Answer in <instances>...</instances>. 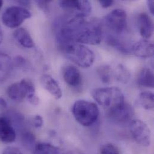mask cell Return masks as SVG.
Listing matches in <instances>:
<instances>
[{
  "label": "cell",
  "mask_w": 154,
  "mask_h": 154,
  "mask_svg": "<svg viewBox=\"0 0 154 154\" xmlns=\"http://www.w3.org/2000/svg\"><path fill=\"white\" fill-rule=\"evenodd\" d=\"M102 39V29L100 23L95 20L82 19L75 28V42L91 45H98Z\"/></svg>",
  "instance_id": "6da1fadb"
},
{
  "label": "cell",
  "mask_w": 154,
  "mask_h": 154,
  "mask_svg": "<svg viewBox=\"0 0 154 154\" xmlns=\"http://www.w3.org/2000/svg\"><path fill=\"white\" fill-rule=\"evenodd\" d=\"M72 113L77 122L84 127H89L94 124L99 116L97 105L85 100H79L73 104Z\"/></svg>",
  "instance_id": "7a4b0ae2"
},
{
  "label": "cell",
  "mask_w": 154,
  "mask_h": 154,
  "mask_svg": "<svg viewBox=\"0 0 154 154\" xmlns=\"http://www.w3.org/2000/svg\"><path fill=\"white\" fill-rule=\"evenodd\" d=\"M66 56L72 62L82 68H89L95 60L94 53L87 46L73 43L61 49Z\"/></svg>",
  "instance_id": "3957f363"
},
{
  "label": "cell",
  "mask_w": 154,
  "mask_h": 154,
  "mask_svg": "<svg viewBox=\"0 0 154 154\" xmlns=\"http://www.w3.org/2000/svg\"><path fill=\"white\" fill-rule=\"evenodd\" d=\"M91 94L94 100L107 110L125 102L122 92L116 87L96 88Z\"/></svg>",
  "instance_id": "277c9868"
},
{
  "label": "cell",
  "mask_w": 154,
  "mask_h": 154,
  "mask_svg": "<svg viewBox=\"0 0 154 154\" xmlns=\"http://www.w3.org/2000/svg\"><path fill=\"white\" fill-rule=\"evenodd\" d=\"M31 13L22 6H11L6 8L2 15L3 24L10 28L19 27L26 19H29Z\"/></svg>",
  "instance_id": "5b68a950"
},
{
  "label": "cell",
  "mask_w": 154,
  "mask_h": 154,
  "mask_svg": "<svg viewBox=\"0 0 154 154\" xmlns=\"http://www.w3.org/2000/svg\"><path fill=\"white\" fill-rule=\"evenodd\" d=\"M34 93H35L34 84L28 79H23L19 82L11 84L7 89L8 97L16 102H22L28 96Z\"/></svg>",
  "instance_id": "8992f818"
},
{
  "label": "cell",
  "mask_w": 154,
  "mask_h": 154,
  "mask_svg": "<svg viewBox=\"0 0 154 154\" xmlns=\"http://www.w3.org/2000/svg\"><path fill=\"white\" fill-rule=\"evenodd\" d=\"M130 132L134 141L142 146L148 147L151 143V132L148 125L139 119H134L130 123Z\"/></svg>",
  "instance_id": "52a82bcc"
},
{
  "label": "cell",
  "mask_w": 154,
  "mask_h": 154,
  "mask_svg": "<svg viewBox=\"0 0 154 154\" xmlns=\"http://www.w3.org/2000/svg\"><path fill=\"white\" fill-rule=\"evenodd\" d=\"M104 22L112 32L121 34L127 26V13L123 9H115L105 16Z\"/></svg>",
  "instance_id": "ba28073f"
},
{
  "label": "cell",
  "mask_w": 154,
  "mask_h": 154,
  "mask_svg": "<svg viewBox=\"0 0 154 154\" xmlns=\"http://www.w3.org/2000/svg\"><path fill=\"white\" fill-rule=\"evenodd\" d=\"M107 111V115L110 120L118 125H124L128 123L134 114L131 106L125 102Z\"/></svg>",
  "instance_id": "9c48e42d"
},
{
  "label": "cell",
  "mask_w": 154,
  "mask_h": 154,
  "mask_svg": "<svg viewBox=\"0 0 154 154\" xmlns=\"http://www.w3.org/2000/svg\"><path fill=\"white\" fill-rule=\"evenodd\" d=\"M59 4L60 7L64 9L77 11V14H81L85 16H86V15L91 11L92 9L90 2L85 0H64L60 1Z\"/></svg>",
  "instance_id": "30bf717a"
},
{
  "label": "cell",
  "mask_w": 154,
  "mask_h": 154,
  "mask_svg": "<svg viewBox=\"0 0 154 154\" xmlns=\"http://www.w3.org/2000/svg\"><path fill=\"white\" fill-rule=\"evenodd\" d=\"M134 55L141 58L152 57L154 54V44L148 40H142L134 43L132 48Z\"/></svg>",
  "instance_id": "8fae6325"
},
{
  "label": "cell",
  "mask_w": 154,
  "mask_h": 154,
  "mask_svg": "<svg viewBox=\"0 0 154 154\" xmlns=\"http://www.w3.org/2000/svg\"><path fill=\"white\" fill-rule=\"evenodd\" d=\"M16 138V131L10 121L4 117H0V141L10 143L14 142Z\"/></svg>",
  "instance_id": "7c38bea8"
},
{
  "label": "cell",
  "mask_w": 154,
  "mask_h": 154,
  "mask_svg": "<svg viewBox=\"0 0 154 154\" xmlns=\"http://www.w3.org/2000/svg\"><path fill=\"white\" fill-rule=\"evenodd\" d=\"M137 25L140 35L145 39L150 38L154 32V25L149 16L145 13H140L137 19Z\"/></svg>",
  "instance_id": "4fadbf2b"
},
{
  "label": "cell",
  "mask_w": 154,
  "mask_h": 154,
  "mask_svg": "<svg viewBox=\"0 0 154 154\" xmlns=\"http://www.w3.org/2000/svg\"><path fill=\"white\" fill-rule=\"evenodd\" d=\"M40 81L43 88L54 96L55 98L59 100L62 97V90L58 83L54 78L49 75H44L41 77Z\"/></svg>",
  "instance_id": "5bb4252c"
},
{
  "label": "cell",
  "mask_w": 154,
  "mask_h": 154,
  "mask_svg": "<svg viewBox=\"0 0 154 154\" xmlns=\"http://www.w3.org/2000/svg\"><path fill=\"white\" fill-rule=\"evenodd\" d=\"M63 76L65 82L70 86H79L82 81V78L79 70L73 66H67L64 68Z\"/></svg>",
  "instance_id": "9a60e30c"
},
{
  "label": "cell",
  "mask_w": 154,
  "mask_h": 154,
  "mask_svg": "<svg viewBox=\"0 0 154 154\" xmlns=\"http://www.w3.org/2000/svg\"><path fill=\"white\" fill-rule=\"evenodd\" d=\"M14 37L17 42L25 48H32L34 47V42L29 32L23 28L16 29L13 33Z\"/></svg>",
  "instance_id": "2e32d148"
},
{
  "label": "cell",
  "mask_w": 154,
  "mask_h": 154,
  "mask_svg": "<svg viewBox=\"0 0 154 154\" xmlns=\"http://www.w3.org/2000/svg\"><path fill=\"white\" fill-rule=\"evenodd\" d=\"M13 65L11 58L7 54L0 52V83H2L8 77Z\"/></svg>",
  "instance_id": "e0dca14e"
},
{
  "label": "cell",
  "mask_w": 154,
  "mask_h": 154,
  "mask_svg": "<svg viewBox=\"0 0 154 154\" xmlns=\"http://www.w3.org/2000/svg\"><path fill=\"white\" fill-rule=\"evenodd\" d=\"M139 85L146 87L154 88V73L153 72L148 68H143L139 73L137 80Z\"/></svg>",
  "instance_id": "ac0fdd59"
},
{
  "label": "cell",
  "mask_w": 154,
  "mask_h": 154,
  "mask_svg": "<svg viewBox=\"0 0 154 154\" xmlns=\"http://www.w3.org/2000/svg\"><path fill=\"white\" fill-rule=\"evenodd\" d=\"M33 154H60V152L57 146L50 143L40 142L34 146Z\"/></svg>",
  "instance_id": "d6986e66"
},
{
  "label": "cell",
  "mask_w": 154,
  "mask_h": 154,
  "mask_svg": "<svg viewBox=\"0 0 154 154\" xmlns=\"http://www.w3.org/2000/svg\"><path fill=\"white\" fill-rule=\"evenodd\" d=\"M113 74L116 80L122 84L128 83L131 75L129 70L122 64H118L115 69Z\"/></svg>",
  "instance_id": "ffe728a7"
},
{
  "label": "cell",
  "mask_w": 154,
  "mask_h": 154,
  "mask_svg": "<svg viewBox=\"0 0 154 154\" xmlns=\"http://www.w3.org/2000/svg\"><path fill=\"white\" fill-rule=\"evenodd\" d=\"M154 94L151 92H143L139 94L138 97L139 104L146 110L154 109Z\"/></svg>",
  "instance_id": "44dd1931"
},
{
  "label": "cell",
  "mask_w": 154,
  "mask_h": 154,
  "mask_svg": "<svg viewBox=\"0 0 154 154\" xmlns=\"http://www.w3.org/2000/svg\"><path fill=\"white\" fill-rule=\"evenodd\" d=\"M97 73L101 82L104 83H109L111 81L112 70L109 65H102L97 69Z\"/></svg>",
  "instance_id": "7402d4cb"
},
{
  "label": "cell",
  "mask_w": 154,
  "mask_h": 154,
  "mask_svg": "<svg viewBox=\"0 0 154 154\" xmlns=\"http://www.w3.org/2000/svg\"><path fill=\"white\" fill-rule=\"evenodd\" d=\"M100 154H120L119 149L112 143L103 145L100 148Z\"/></svg>",
  "instance_id": "603a6c76"
},
{
  "label": "cell",
  "mask_w": 154,
  "mask_h": 154,
  "mask_svg": "<svg viewBox=\"0 0 154 154\" xmlns=\"http://www.w3.org/2000/svg\"><path fill=\"white\" fill-rule=\"evenodd\" d=\"M26 100L32 106H37L40 103V99L35 93L32 94L28 96Z\"/></svg>",
  "instance_id": "cb8c5ba5"
},
{
  "label": "cell",
  "mask_w": 154,
  "mask_h": 154,
  "mask_svg": "<svg viewBox=\"0 0 154 154\" xmlns=\"http://www.w3.org/2000/svg\"><path fill=\"white\" fill-rule=\"evenodd\" d=\"M2 154H23L22 152L17 148L9 146L6 148Z\"/></svg>",
  "instance_id": "d4e9b609"
},
{
  "label": "cell",
  "mask_w": 154,
  "mask_h": 154,
  "mask_svg": "<svg viewBox=\"0 0 154 154\" xmlns=\"http://www.w3.org/2000/svg\"><path fill=\"white\" fill-rule=\"evenodd\" d=\"M51 1H36L35 2L38 6L45 12H48L49 11V5Z\"/></svg>",
  "instance_id": "484cf974"
},
{
  "label": "cell",
  "mask_w": 154,
  "mask_h": 154,
  "mask_svg": "<svg viewBox=\"0 0 154 154\" xmlns=\"http://www.w3.org/2000/svg\"><path fill=\"white\" fill-rule=\"evenodd\" d=\"M33 125L37 128H41L43 125V119L40 115H35L33 118Z\"/></svg>",
  "instance_id": "4316f807"
},
{
  "label": "cell",
  "mask_w": 154,
  "mask_h": 154,
  "mask_svg": "<svg viewBox=\"0 0 154 154\" xmlns=\"http://www.w3.org/2000/svg\"><path fill=\"white\" fill-rule=\"evenodd\" d=\"M23 140L26 142V144L31 145L34 142L35 137L32 134L30 133H27L23 135Z\"/></svg>",
  "instance_id": "83f0119b"
},
{
  "label": "cell",
  "mask_w": 154,
  "mask_h": 154,
  "mask_svg": "<svg viewBox=\"0 0 154 154\" xmlns=\"http://www.w3.org/2000/svg\"><path fill=\"white\" fill-rule=\"evenodd\" d=\"M98 2L101 5V6L103 8H107L110 7L113 3V1L112 0H100L98 1Z\"/></svg>",
  "instance_id": "f1b7e54d"
},
{
  "label": "cell",
  "mask_w": 154,
  "mask_h": 154,
  "mask_svg": "<svg viewBox=\"0 0 154 154\" xmlns=\"http://www.w3.org/2000/svg\"><path fill=\"white\" fill-rule=\"evenodd\" d=\"M147 5L151 13L154 15V2L153 0L147 1Z\"/></svg>",
  "instance_id": "f546056e"
},
{
  "label": "cell",
  "mask_w": 154,
  "mask_h": 154,
  "mask_svg": "<svg viewBox=\"0 0 154 154\" xmlns=\"http://www.w3.org/2000/svg\"><path fill=\"white\" fill-rule=\"evenodd\" d=\"M0 107L2 109H6L7 107V104L5 100L2 97H0Z\"/></svg>",
  "instance_id": "4dcf8cb0"
},
{
  "label": "cell",
  "mask_w": 154,
  "mask_h": 154,
  "mask_svg": "<svg viewBox=\"0 0 154 154\" xmlns=\"http://www.w3.org/2000/svg\"><path fill=\"white\" fill-rule=\"evenodd\" d=\"M19 4H21L23 7H27L30 5V1H17Z\"/></svg>",
  "instance_id": "1f68e13d"
},
{
  "label": "cell",
  "mask_w": 154,
  "mask_h": 154,
  "mask_svg": "<svg viewBox=\"0 0 154 154\" xmlns=\"http://www.w3.org/2000/svg\"><path fill=\"white\" fill-rule=\"evenodd\" d=\"M3 38H4V33L2 31V28L0 26V45L1 44V43L3 41Z\"/></svg>",
  "instance_id": "d6a6232c"
},
{
  "label": "cell",
  "mask_w": 154,
  "mask_h": 154,
  "mask_svg": "<svg viewBox=\"0 0 154 154\" xmlns=\"http://www.w3.org/2000/svg\"><path fill=\"white\" fill-rule=\"evenodd\" d=\"M2 5H3V1H1V0H0V10L1 9Z\"/></svg>",
  "instance_id": "836d02e7"
}]
</instances>
